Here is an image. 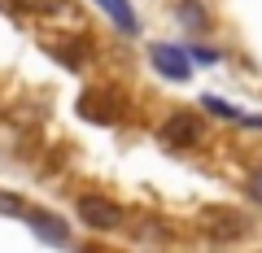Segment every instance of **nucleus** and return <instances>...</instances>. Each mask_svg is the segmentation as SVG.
I'll return each instance as SVG.
<instances>
[{
    "instance_id": "6",
    "label": "nucleus",
    "mask_w": 262,
    "mask_h": 253,
    "mask_svg": "<svg viewBox=\"0 0 262 253\" xmlns=\"http://www.w3.org/2000/svg\"><path fill=\"white\" fill-rule=\"evenodd\" d=\"M105 9V18L114 22L118 31H127V35H136V27H140V18H136V9H131V0H96Z\"/></svg>"
},
{
    "instance_id": "4",
    "label": "nucleus",
    "mask_w": 262,
    "mask_h": 253,
    "mask_svg": "<svg viewBox=\"0 0 262 253\" xmlns=\"http://www.w3.org/2000/svg\"><path fill=\"white\" fill-rule=\"evenodd\" d=\"M201 227L210 232V240H241L245 232H249V218L241 214V210H232V205H210L206 214H201Z\"/></svg>"
},
{
    "instance_id": "5",
    "label": "nucleus",
    "mask_w": 262,
    "mask_h": 253,
    "mask_svg": "<svg viewBox=\"0 0 262 253\" xmlns=\"http://www.w3.org/2000/svg\"><path fill=\"white\" fill-rule=\"evenodd\" d=\"M79 113H83L88 122H114L118 118V96L105 92V87H88V92L79 96Z\"/></svg>"
},
{
    "instance_id": "9",
    "label": "nucleus",
    "mask_w": 262,
    "mask_h": 253,
    "mask_svg": "<svg viewBox=\"0 0 262 253\" xmlns=\"http://www.w3.org/2000/svg\"><path fill=\"white\" fill-rule=\"evenodd\" d=\"M175 18L184 22L188 31H206V27H210V13H206L201 0H179V5H175Z\"/></svg>"
},
{
    "instance_id": "12",
    "label": "nucleus",
    "mask_w": 262,
    "mask_h": 253,
    "mask_svg": "<svg viewBox=\"0 0 262 253\" xmlns=\"http://www.w3.org/2000/svg\"><path fill=\"white\" fill-rule=\"evenodd\" d=\"M249 197H253V201L262 205V166H258V170L249 175Z\"/></svg>"
},
{
    "instance_id": "3",
    "label": "nucleus",
    "mask_w": 262,
    "mask_h": 253,
    "mask_svg": "<svg viewBox=\"0 0 262 253\" xmlns=\"http://www.w3.org/2000/svg\"><path fill=\"white\" fill-rule=\"evenodd\" d=\"M149 61H153V70H158L162 79H170V83H184V79H192L188 48H179V44H149Z\"/></svg>"
},
{
    "instance_id": "11",
    "label": "nucleus",
    "mask_w": 262,
    "mask_h": 253,
    "mask_svg": "<svg viewBox=\"0 0 262 253\" xmlns=\"http://www.w3.org/2000/svg\"><path fill=\"white\" fill-rule=\"evenodd\" d=\"M0 210H5V214H31V205L22 197H9V192H0Z\"/></svg>"
},
{
    "instance_id": "7",
    "label": "nucleus",
    "mask_w": 262,
    "mask_h": 253,
    "mask_svg": "<svg viewBox=\"0 0 262 253\" xmlns=\"http://www.w3.org/2000/svg\"><path fill=\"white\" fill-rule=\"evenodd\" d=\"M9 13H22V18H48V13H61L66 0H0Z\"/></svg>"
},
{
    "instance_id": "10",
    "label": "nucleus",
    "mask_w": 262,
    "mask_h": 253,
    "mask_svg": "<svg viewBox=\"0 0 262 253\" xmlns=\"http://www.w3.org/2000/svg\"><path fill=\"white\" fill-rule=\"evenodd\" d=\"M201 105H206L210 113H219V118H227V122H241V118H245V113L236 109V105H227V101H219V96H206V101H201Z\"/></svg>"
},
{
    "instance_id": "8",
    "label": "nucleus",
    "mask_w": 262,
    "mask_h": 253,
    "mask_svg": "<svg viewBox=\"0 0 262 253\" xmlns=\"http://www.w3.org/2000/svg\"><path fill=\"white\" fill-rule=\"evenodd\" d=\"M31 227H35V236L39 240H53V244H66L70 240V232H66V223H57L53 214H39V210H31Z\"/></svg>"
},
{
    "instance_id": "1",
    "label": "nucleus",
    "mask_w": 262,
    "mask_h": 253,
    "mask_svg": "<svg viewBox=\"0 0 262 253\" xmlns=\"http://www.w3.org/2000/svg\"><path fill=\"white\" fill-rule=\"evenodd\" d=\"M75 214L83 218V227H92V232H118L122 227V205L110 197H101V192H83V197L75 201Z\"/></svg>"
},
{
    "instance_id": "2",
    "label": "nucleus",
    "mask_w": 262,
    "mask_h": 253,
    "mask_svg": "<svg viewBox=\"0 0 262 253\" xmlns=\"http://www.w3.org/2000/svg\"><path fill=\"white\" fill-rule=\"evenodd\" d=\"M201 135H206V127H201V113H188V109L166 113V122L158 127V140L166 144V149H188V144H196Z\"/></svg>"
}]
</instances>
